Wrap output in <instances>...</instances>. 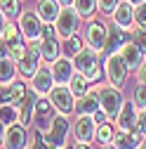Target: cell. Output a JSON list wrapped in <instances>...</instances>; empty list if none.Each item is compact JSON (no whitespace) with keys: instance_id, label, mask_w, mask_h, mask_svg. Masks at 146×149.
I'll use <instances>...</instances> for the list:
<instances>
[{"instance_id":"6da1fadb","label":"cell","mask_w":146,"mask_h":149,"mask_svg":"<svg viewBox=\"0 0 146 149\" xmlns=\"http://www.w3.org/2000/svg\"><path fill=\"white\" fill-rule=\"evenodd\" d=\"M106 73H108V81H111L116 88H123L125 78H127V64L123 59V54H108V62H106Z\"/></svg>"},{"instance_id":"7a4b0ae2","label":"cell","mask_w":146,"mask_h":149,"mask_svg":"<svg viewBox=\"0 0 146 149\" xmlns=\"http://www.w3.org/2000/svg\"><path fill=\"white\" fill-rule=\"evenodd\" d=\"M99 107L106 111V116H118L120 114V109H123V95H120V90L116 88H104L99 92Z\"/></svg>"},{"instance_id":"3957f363","label":"cell","mask_w":146,"mask_h":149,"mask_svg":"<svg viewBox=\"0 0 146 149\" xmlns=\"http://www.w3.org/2000/svg\"><path fill=\"white\" fill-rule=\"evenodd\" d=\"M33 114H35V125H38V133H47L52 121H54V107L50 100H38L33 107Z\"/></svg>"},{"instance_id":"277c9868","label":"cell","mask_w":146,"mask_h":149,"mask_svg":"<svg viewBox=\"0 0 146 149\" xmlns=\"http://www.w3.org/2000/svg\"><path fill=\"white\" fill-rule=\"evenodd\" d=\"M78 29V12L71 10V7H64L59 10V17H57V36H61V38H71L73 33H76Z\"/></svg>"},{"instance_id":"5b68a950","label":"cell","mask_w":146,"mask_h":149,"mask_svg":"<svg viewBox=\"0 0 146 149\" xmlns=\"http://www.w3.org/2000/svg\"><path fill=\"white\" fill-rule=\"evenodd\" d=\"M66 133H68V121H66L64 116H54V121H52L50 130L45 133V140H47V144H50V147L61 149V147H64V142H66Z\"/></svg>"},{"instance_id":"8992f818","label":"cell","mask_w":146,"mask_h":149,"mask_svg":"<svg viewBox=\"0 0 146 149\" xmlns=\"http://www.w3.org/2000/svg\"><path fill=\"white\" fill-rule=\"evenodd\" d=\"M50 102H52L54 109H59L61 114H71L73 111V92H71V88H66V85L52 88L50 90Z\"/></svg>"},{"instance_id":"52a82bcc","label":"cell","mask_w":146,"mask_h":149,"mask_svg":"<svg viewBox=\"0 0 146 149\" xmlns=\"http://www.w3.org/2000/svg\"><path fill=\"white\" fill-rule=\"evenodd\" d=\"M26 95H28V90L24 83H7L0 88V104H12L19 109V104L24 102Z\"/></svg>"},{"instance_id":"ba28073f","label":"cell","mask_w":146,"mask_h":149,"mask_svg":"<svg viewBox=\"0 0 146 149\" xmlns=\"http://www.w3.org/2000/svg\"><path fill=\"white\" fill-rule=\"evenodd\" d=\"M38 59H40V45L35 40H31L26 45L24 57L19 59V71L24 73V76H33V73L38 71Z\"/></svg>"},{"instance_id":"9c48e42d","label":"cell","mask_w":146,"mask_h":149,"mask_svg":"<svg viewBox=\"0 0 146 149\" xmlns=\"http://www.w3.org/2000/svg\"><path fill=\"white\" fill-rule=\"evenodd\" d=\"M26 142H28V135H26V128L24 125H7L5 130V140H3V147L5 149H26Z\"/></svg>"},{"instance_id":"30bf717a","label":"cell","mask_w":146,"mask_h":149,"mask_svg":"<svg viewBox=\"0 0 146 149\" xmlns=\"http://www.w3.org/2000/svg\"><path fill=\"white\" fill-rule=\"evenodd\" d=\"M127 40H132V33H127V31H123V26H111L108 29V33H106V52L108 54H113L118 47H123V43H127Z\"/></svg>"},{"instance_id":"8fae6325","label":"cell","mask_w":146,"mask_h":149,"mask_svg":"<svg viewBox=\"0 0 146 149\" xmlns=\"http://www.w3.org/2000/svg\"><path fill=\"white\" fill-rule=\"evenodd\" d=\"M87 45L94 52L104 50V45H106V26L104 24H99V22H90L87 24Z\"/></svg>"},{"instance_id":"7c38bea8","label":"cell","mask_w":146,"mask_h":149,"mask_svg":"<svg viewBox=\"0 0 146 149\" xmlns=\"http://www.w3.org/2000/svg\"><path fill=\"white\" fill-rule=\"evenodd\" d=\"M21 33L26 36L28 40H38V36H43V26H40V17L26 12L21 14Z\"/></svg>"},{"instance_id":"4fadbf2b","label":"cell","mask_w":146,"mask_h":149,"mask_svg":"<svg viewBox=\"0 0 146 149\" xmlns=\"http://www.w3.org/2000/svg\"><path fill=\"white\" fill-rule=\"evenodd\" d=\"M76 137L80 142H92L94 137V116L92 114H80V118L76 121Z\"/></svg>"},{"instance_id":"5bb4252c","label":"cell","mask_w":146,"mask_h":149,"mask_svg":"<svg viewBox=\"0 0 146 149\" xmlns=\"http://www.w3.org/2000/svg\"><path fill=\"white\" fill-rule=\"evenodd\" d=\"M33 90L38 95H45V92L52 90V83H54V76H52V69H45V66H38V71L33 73Z\"/></svg>"},{"instance_id":"9a60e30c","label":"cell","mask_w":146,"mask_h":149,"mask_svg":"<svg viewBox=\"0 0 146 149\" xmlns=\"http://www.w3.org/2000/svg\"><path fill=\"white\" fill-rule=\"evenodd\" d=\"M52 76H54V81L57 83H66V81H71V76H73V62L68 59V57H64V59H54V66H52Z\"/></svg>"},{"instance_id":"2e32d148","label":"cell","mask_w":146,"mask_h":149,"mask_svg":"<svg viewBox=\"0 0 146 149\" xmlns=\"http://www.w3.org/2000/svg\"><path fill=\"white\" fill-rule=\"evenodd\" d=\"M59 0H40L38 3V14L43 22H57V17H59Z\"/></svg>"},{"instance_id":"e0dca14e","label":"cell","mask_w":146,"mask_h":149,"mask_svg":"<svg viewBox=\"0 0 146 149\" xmlns=\"http://www.w3.org/2000/svg\"><path fill=\"white\" fill-rule=\"evenodd\" d=\"M73 57H76V59H73V66H76L78 71H87L90 66H92L94 62H97V57H94V50L92 47H80L76 54H73Z\"/></svg>"},{"instance_id":"ac0fdd59","label":"cell","mask_w":146,"mask_h":149,"mask_svg":"<svg viewBox=\"0 0 146 149\" xmlns=\"http://www.w3.org/2000/svg\"><path fill=\"white\" fill-rule=\"evenodd\" d=\"M113 19L118 26H130L134 22V12H132V3H118L116 10H113Z\"/></svg>"},{"instance_id":"d6986e66","label":"cell","mask_w":146,"mask_h":149,"mask_svg":"<svg viewBox=\"0 0 146 149\" xmlns=\"http://www.w3.org/2000/svg\"><path fill=\"white\" fill-rule=\"evenodd\" d=\"M73 109H76L78 114H94V111L99 109V97L94 95V92H85V95L73 104Z\"/></svg>"},{"instance_id":"ffe728a7","label":"cell","mask_w":146,"mask_h":149,"mask_svg":"<svg viewBox=\"0 0 146 149\" xmlns=\"http://www.w3.org/2000/svg\"><path fill=\"white\" fill-rule=\"evenodd\" d=\"M139 144V135L132 130H120V135L116 137V149H137Z\"/></svg>"},{"instance_id":"44dd1931","label":"cell","mask_w":146,"mask_h":149,"mask_svg":"<svg viewBox=\"0 0 146 149\" xmlns=\"http://www.w3.org/2000/svg\"><path fill=\"white\" fill-rule=\"evenodd\" d=\"M33 95H35V90L28 92V95L24 97V102L19 104V109H17V111H19V123H21V125H28V123L33 121V118H31V116H33V107H35V104H33Z\"/></svg>"},{"instance_id":"7402d4cb","label":"cell","mask_w":146,"mask_h":149,"mask_svg":"<svg viewBox=\"0 0 146 149\" xmlns=\"http://www.w3.org/2000/svg\"><path fill=\"white\" fill-rule=\"evenodd\" d=\"M141 54H144V52H141L137 45H125V47H123V59H125L127 69H139Z\"/></svg>"},{"instance_id":"603a6c76","label":"cell","mask_w":146,"mask_h":149,"mask_svg":"<svg viewBox=\"0 0 146 149\" xmlns=\"http://www.w3.org/2000/svg\"><path fill=\"white\" fill-rule=\"evenodd\" d=\"M40 57H45L47 62H54L59 57V43H57V36L54 38H45L40 43Z\"/></svg>"},{"instance_id":"cb8c5ba5","label":"cell","mask_w":146,"mask_h":149,"mask_svg":"<svg viewBox=\"0 0 146 149\" xmlns=\"http://www.w3.org/2000/svg\"><path fill=\"white\" fill-rule=\"evenodd\" d=\"M120 130H132V125L137 123L134 121V104L132 102H125L123 109H120Z\"/></svg>"},{"instance_id":"d4e9b609","label":"cell","mask_w":146,"mask_h":149,"mask_svg":"<svg viewBox=\"0 0 146 149\" xmlns=\"http://www.w3.org/2000/svg\"><path fill=\"white\" fill-rule=\"evenodd\" d=\"M14 73H17V66L12 59H0V83L7 85L14 81Z\"/></svg>"},{"instance_id":"484cf974","label":"cell","mask_w":146,"mask_h":149,"mask_svg":"<svg viewBox=\"0 0 146 149\" xmlns=\"http://www.w3.org/2000/svg\"><path fill=\"white\" fill-rule=\"evenodd\" d=\"M5 45H7V57H10L12 62H19V59L24 57L26 45L21 43V38H17V40H12V43H5Z\"/></svg>"},{"instance_id":"4316f807","label":"cell","mask_w":146,"mask_h":149,"mask_svg":"<svg viewBox=\"0 0 146 149\" xmlns=\"http://www.w3.org/2000/svg\"><path fill=\"white\" fill-rule=\"evenodd\" d=\"M0 121H3L5 125H12L14 121H19V111H17V107L0 104Z\"/></svg>"},{"instance_id":"83f0119b","label":"cell","mask_w":146,"mask_h":149,"mask_svg":"<svg viewBox=\"0 0 146 149\" xmlns=\"http://www.w3.org/2000/svg\"><path fill=\"white\" fill-rule=\"evenodd\" d=\"M73 3H76L78 17H92L97 10V0H73Z\"/></svg>"},{"instance_id":"f1b7e54d","label":"cell","mask_w":146,"mask_h":149,"mask_svg":"<svg viewBox=\"0 0 146 149\" xmlns=\"http://www.w3.org/2000/svg\"><path fill=\"white\" fill-rule=\"evenodd\" d=\"M71 92L76 97H83L85 92H87V78L85 76H76V78L71 76Z\"/></svg>"},{"instance_id":"f546056e","label":"cell","mask_w":146,"mask_h":149,"mask_svg":"<svg viewBox=\"0 0 146 149\" xmlns=\"http://www.w3.org/2000/svg\"><path fill=\"white\" fill-rule=\"evenodd\" d=\"M132 43H134L141 52H146V26H137V29L132 31Z\"/></svg>"},{"instance_id":"4dcf8cb0","label":"cell","mask_w":146,"mask_h":149,"mask_svg":"<svg viewBox=\"0 0 146 149\" xmlns=\"http://www.w3.org/2000/svg\"><path fill=\"white\" fill-rule=\"evenodd\" d=\"M0 10L5 17H17L19 14V3L17 0H0Z\"/></svg>"},{"instance_id":"1f68e13d","label":"cell","mask_w":146,"mask_h":149,"mask_svg":"<svg viewBox=\"0 0 146 149\" xmlns=\"http://www.w3.org/2000/svg\"><path fill=\"white\" fill-rule=\"evenodd\" d=\"M111 137H113V130H111V125H106V123H101L99 128H97V140L99 142H111Z\"/></svg>"},{"instance_id":"d6a6232c","label":"cell","mask_w":146,"mask_h":149,"mask_svg":"<svg viewBox=\"0 0 146 149\" xmlns=\"http://www.w3.org/2000/svg\"><path fill=\"white\" fill-rule=\"evenodd\" d=\"M17 38H21V36H19V29H17L14 24H5L3 40H5V43H12V40H17Z\"/></svg>"},{"instance_id":"836d02e7","label":"cell","mask_w":146,"mask_h":149,"mask_svg":"<svg viewBox=\"0 0 146 149\" xmlns=\"http://www.w3.org/2000/svg\"><path fill=\"white\" fill-rule=\"evenodd\" d=\"M134 104L141 107V109H146V83L137 85V90H134Z\"/></svg>"},{"instance_id":"e575fe53","label":"cell","mask_w":146,"mask_h":149,"mask_svg":"<svg viewBox=\"0 0 146 149\" xmlns=\"http://www.w3.org/2000/svg\"><path fill=\"white\" fill-rule=\"evenodd\" d=\"M85 78H87V83H94V81H99V78H101V66L94 62L92 66H90V69L85 71Z\"/></svg>"},{"instance_id":"d590c367","label":"cell","mask_w":146,"mask_h":149,"mask_svg":"<svg viewBox=\"0 0 146 149\" xmlns=\"http://www.w3.org/2000/svg\"><path fill=\"white\" fill-rule=\"evenodd\" d=\"M80 47H83V45H80V38H78V36H76V38L71 36L68 43H66V54H68V57H73V54H76Z\"/></svg>"},{"instance_id":"8d00e7d4","label":"cell","mask_w":146,"mask_h":149,"mask_svg":"<svg viewBox=\"0 0 146 149\" xmlns=\"http://www.w3.org/2000/svg\"><path fill=\"white\" fill-rule=\"evenodd\" d=\"M134 22H137L139 26H146V3L137 5V10H134Z\"/></svg>"},{"instance_id":"74e56055","label":"cell","mask_w":146,"mask_h":149,"mask_svg":"<svg viewBox=\"0 0 146 149\" xmlns=\"http://www.w3.org/2000/svg\"><path fill=\"white\" fill-rule=\"evenodd\" d=\"M116 5H118V0H97V7L101 12H106V14H111L116 10Z\"/></svg>"},{"instance_id":"f35d334b","label":"cell","mask_w":146,"mask_h":149,"mask_svg":"<svg viewBox=\"0 0 146 149\" xmlns=\"http://www.w3.org/2000/svg\"><path fill=\"white\" fill-rule=\"evenodd\" d=\"M31 149H50V144H47V140L40 133H35V140H33V147Z\"/></svg>"},{"instance_id":"ab89813d","label":"cell","mask_w":146,"mask_h":149,"mask_svg":"<svg viewBox=\"0 0 146 149\" xmlns=\"http://www.w3.org/2000/svg\"><path fill=\"white\" fill-rule=\"evenodd\" d=\"M137 130H139L141 135H146V109L137 116Z\"/></svg>"},{"instance_id":"60d3db41","label":"cell","mask_w":146,"mask_h":149,"mask_svg":"<svg viewBox=\"0 0 146 149\" xmlns=\"http://www.w3.org/2000/svg\"><path fill=\"white\" fill-rule=\"evenodd\" d=\"M92 116H94V121H99V123H104V121H106V111H99V109H97V111H94Z\"/></svg>"},{"instance_id":"b9f144b4","label":"cell","mask_w":146,"mask_h":149,"mask_svg":"<svg viewBox=\"0 0 146 149\" xmlns=\"http://www.w3.org/2000/svg\"><path fill=\"white\" fill-rule=\"evenodd\" d=\"M139 81L146 83V64H139Z\"/></svg>"},{"instance_id":"7bdbcfd3","label":"cell","mask_w":146,"mask_h":149,"mask_svg":"<svg viewBox=\"0 0 146 149\" xmlns=\"http://www.w3.org/2000/svg\"><path fill=\"white\" fill-rule=\"evenodd\" d=\"M5 54H7V45H5L3 38H0V59H5Z\"/></svg>"},{"instance_id":"ee69618b","label":"cell","mask_w":146,"mask_h":149,"mask_svg":"<svg viewBox=\"0 0 146 149\" xmlns=\"http://www.w3.org/2000/svg\"><path fill=\"white\" fill-rule=\"evenodd\" d=\"M5 14H3V10H0V38H3V31H5Z\"/></svg>"},{"instance_id":"f6af8a7d","label":"cell","mask_w":146,"mask_h":149,"mask_svg":"<svg viewBox=\"0 0 146 149\" xmlns=\"http://www.w3.org/2000/svg\"><path fill=\"white\" fill-rule=\"evenodd\" d=\"M3 140H5V123L0 121V144H3Z\"/></svg>"},{"instance_id":"bcb514c9","label":"cell","mask_w":146,"mask_h":149,"mask_svg":"<svg viewBox=\"0 0 146 149\" xmlns=\"http://www.w3.org/2000/svg\"><path fill=\"white\" fill-rule=\"evenodd\" d=\"M71 149H90V147H87V142H78V144H73Z\"/></svg>"},{"instance_id":"7dc6e473","label":"cell","mask_w":146,"mask_h":149,"mask_svg":"<svg viewBox=\"0 0 146 149\" xmlns=\"http://www.w3.org/2000/svg\"><path fill=\"white\" fill-rule=\"evenodd\" d=\"M127 3H132V5H141L144 0H127Z\"/></svg>"},{"instance_id":"c3c4849f","label":"cell","mask_w":146,"mask_h":149,"mask_svg":"<svg viewBox=\"0 0 146 149\" xmlns=\"http://www.w3.org/2000/svg\"><path fill=\"white\" fill-rule=\"evenodd\" d=\"M59 3H61V5H71V3H73V0H59Z\"/></svg>"},{"instance_id":"681fc988","label":"cell","mask_w":146,"mask_h":149,"mask_svg":"<svg viewBox=\"0 0 146 149\" xmlns=\"http://www.w3.org/2000/svg\"><path fill=\"white\" fill-rule=\"evenodd\" d=\"M139 149H146V142H141V144H139Z\"/></svg>"},{"instance_id":"f907efd6","label":"cell","mask_w":146,"mask_h":149,"mask_svg":"<svg viewBox=\"0 0 146 149\" xmlns=\"http://www.w3.org/2000/svg\"><path fill=\"white\" fill-rule=\"evenodd\" d=\"M106 149H116V147H106Z\"/></svg>"}]
</instances>
